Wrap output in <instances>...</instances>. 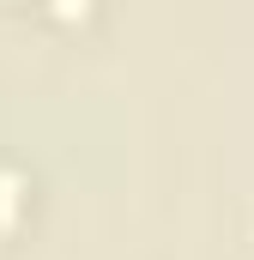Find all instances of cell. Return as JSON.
<instances>
[{
	"mask_svg": "<svg viewBox=\"0 0 254 260\" xmlns=\"http://www.w3.org/2000/svg\"><path fill=\"white\" fill-rule=\"evenodd\" d=\"M91 12H97V0H43V18H49V24H67V30L85 24Z\"/></svg>",
	"mask_w": 254,
	"mask_h": 260,
	"instance_id": "cell-2",
	"label": "cell"
},
{
	"mask_svg": "<svg viewBox=\"0 0 254 260\" xmlns=\"http://www.w3.org/2000/svg\"><path fill=\"white\" fill-rule=\"evenodd\" d=\"M0 6H12V0H0Z\"/></svg>",
	"mask_w": 254,
	"mask_h": 260,
	"instance_id": "cell-3",
	"label": "cell"
},
{
	"mask_svg": "<svg viewBox=\"0 0 254 260\" xmlns=\"http://www.w3.org/2000/svg\"><path fill=\"white\" fill-rule=\"evenodd\" d=\"M24 212H30V176H24V164L0 157V236H12L24 224Z\"/></svg>",
	"mask_w": 254,
	"mask_h": 260,
	"instance_id": "cell-1",
	"label": "cell"
}]
</instances>
